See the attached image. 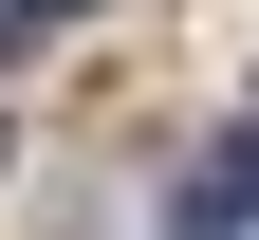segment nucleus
<instances>
[{"label":"nucleus","instance_id":"2","mask_svg":"<svg viewBox=\"0 0 259 240\" xmlns=\"http://www.w3.org/2000/svg\"><path fill=\"white\" fill-rule=\"evenodd\" d=\"M37 19H74V0H0V56H37Z\"/></svg>","mask_w":259,"mask_h":240},{"label":"nucleus","instance_id":"1","mask_svg":"<svg viewBox=\"0 0 259 240\" xmlns=\"http://www.w3.org/2000/svg\"><path fill=\"white\" fill-rule=\"evenodd\" d=\"M241 222H259V111L222 129L204 166H185V203H167V240H241Z\"/></svg>","mask_w":259,"mask_h":240}]
</instances>
